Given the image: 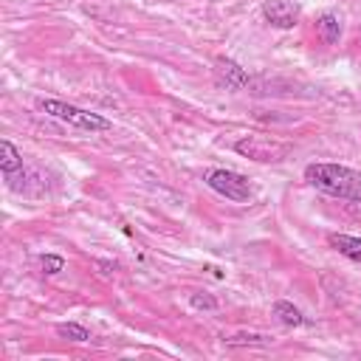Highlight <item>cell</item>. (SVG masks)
<instances>
[{"label":"cell","instance_id":"obj_6","mask_svg":"<svg viewBox=\"0 0 361 361\" xmlns=\"http://www.w3.org/2000/svg\"><path fill=\"white\" fill-rule=\"evenodd\" d=\"M327 245L333 251H338L341 257L353 259L361 265V237H350V234H338V231H330L327 234Z\"/></svg>","mask_w":361,"mask_h":361},{"label":"cell","instance_id":"obj_10","mask_svg":"<svg viewBox=\"0 0 361 361\" xmlns=\"http://www.w3.org/2000/svg\"><path fill=\"white\" fill-rule=\"evenodd\" d=\"M274 316H276L285 327H302V324H307V319L302 316V310H299V307H293V305H290V302H285V299L274 302Z\"/></svg>","mask_w":361,"mask_h":361},{"label":"cell","instance_id":"obj_8","mask_svg":"<svg viewBox=\"0 0 361 361\" xmlns=\"http://www.w3.org/2000/svg\"><path fill=\"white\" fill-rule=\"evenodd\" d=\"M0 169H3V175H6V180H11L17 172H23V155H20V149L11 144V141H0Z\"/></svg>","mask_w":361,"mask_h":361},{"label":"cell","instance_id":"obj_1","mask_svg":"<svg viewBox=\"0 0 361 361\" xmlns=\"http://www.w3.org/2000/svg\"><path fill=\"white\" fill-rule=\"evenodd\" d=\"M302 175L313 189H319L330 197L361 203V172L353 169V166L316 161V164H307Z\"/></svg>","mask_w":361,"mask_h":361},{"label":"cell","instance_id":"obj_14","mask_svg":"<svg viewBox=\"0 0 361 361\" xmlns=\"http://www.w3.org/2000/svg\"><path fill=\"white\" fill-rule=\"evenodd\" d=\"M192 305H195V307H206V310H214V307H217V302H214L212 296H200V293L192 296Z\"/></svg>","mask_w":361,"mask_h":361},{"label":"cell","instance_id":"obj_4","mask_svg":"<svg viewBox=\"0 0 361 361\" xmlns=\"http://www.w3.org/2000/svg\"><path fill=\"white\" fill-rule=\"evenodd\" d=\"M234 152L251 158V161H259V164H279L285 155H288V144L276 141V138H268V135H245L234 144Z\"/></svg>","mask_w":361,"mask_h":361},{"label":"cell","instance_id":"obj_3","mask_svg":"<svg viewBox=\"0 0 361 361\" xmlns=\"http://www.w3.org/2000/svg\"><path fill=\"white\" fill-rule=\"evenodd\" d=\"M203 180H206V186H209L212 192H217V195L226 197V200L248 203V200L254 197V189H251V183L245 180V175H240V172H234V169H209V172L203 175Z\"/></svg>","mask_w":361,"mask_h":361},{"label":"cell","instance_id":"obj_13","mask_svg":"<svg viewBox=\"0 0 361 361\" xmlns=\"http://www.w3.org/2000/svg\"><path fill=\"white\" fill-rule=\"evenodd\" d=\"M228 347H237V344H268L265 336H257V333H237L231 338H226Z\"/></svg>","mask_w":361,"mask_h":361},{"label":"cell","instance_id":"obj_7","mask_svg":"<svg viewBox=\"0 0 361 361\" xmlns=\"http://www.w3.org/2000/svg\"><path fill=\"white\" fill-rule=\"evenodd\" d=\"M214 65H217L214 73H217V79H220L226 87H245V85H248V73H245L237 62H231V59H217Z\"/></svg>","mask_w":361,"mask_h":361},{"label":"cell","instance_id":"obj_9","mask_svg":"<svg viewBox=\"0 0 361 361\" xmlns=\"http://www.w3.org/2000/svg\"><path fill=\"white\" fill-rule=\"evenodd\" d=\"M316 31L319 37L327 42V45H336L341 39V17L333 14V11H324L319 20H316Z\"/></svg>","mask_w":361,"mask_h":361},{"label":"cell","instance_id":"obj_5","mask_svg":"<svg viewBox=\"0 0 361 361\" xmlns=\"http://www.w3.org/2000/svg\"><path fill=\"white\" fill-rule=\"evenodd\" d=\"M262 17L274 28H293L299 23V6L293 0H265L262 3Z\"/></svg>","mask_w":361,"mask_h":361},{"label":"cell","instance_id":"obj_12","mask_svg":"<svg viewBox=\"0 0 361 361\" xmlns=\"http://www.w3.org/2000/svg\"><path fill=\"white\" fill-rule=\"evenodd\" d=\"M39 265H42L45 274H59V271L65 268V259H62L59 254H42V257H39Z\"/></svg>","mask_w":361,"mask_h":361},{"label":"cell","instance_id":"obj_2","mask_svg":"<svg viewBox=\"0 0 361 361\" xmlns=\"http://www.w3.org/2000/svg\"><path fill=\"white\" fill-rule=\"evenodd\" d=\"M39 110L48 113L51 118H59L71 127H79V130H87V133H104L110 130V121L99 113H90L85 107H76V104H68V102H59V99H39Z\"/></svg>","mask_w":361,"mask_h":361},{"label":"cell","instance_id":"obj_11","mask_svg":"<svg viewBox=\"0 0 361 361\" xmlns=\"http://www.w3.org/2000/svg\"><path fill=\"white\" fill-rule=\"evenodd\" d=\"M56 336H59V338H68V341H79V344L90 341V330L82 327V324H76V322H62V324H56Z\"/></svg>","mask_w":361,"mask_h":361}]
</instances>
